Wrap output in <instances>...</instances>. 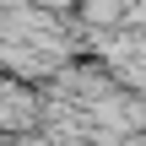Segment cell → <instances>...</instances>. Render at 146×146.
<instances>
[{
	"label": "cell",
	"instance_id": "obj_1",
	"mask_svg": "<svg viewBox=\"0 0 146 146\" xmlns=\"http://www.w3.org/2000/svg\"><path fill=\"white\" fill-rule=\"evenodd\" d=\"M38 5H70V0H38Z\"/></svg>",
	"mask_w": 146,
	"mask_h": 146
}]
</instances>
